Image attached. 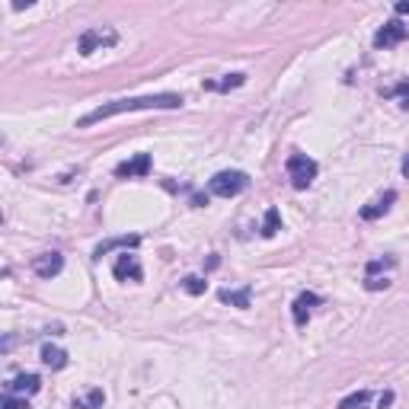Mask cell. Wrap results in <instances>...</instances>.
Here are the masks:
<instances>
[{"label": "cell", "mask_w": 409, "mask_h": 409, "mask_svg": "<svg viewBox=\"0 0 409 409\" xmlns=\"http://www.w3.org/2000/svg\"><path fill=\"white\" fill-rule=\"evenodd\" d=\"M182 96L179 93H154V96H131V100H112V102H102L96 106L93 112H87L77 125L81 128H90L96 121H106L112 115H121V112H150V109H179L182 106Z\"/></svg>", "instance_id": "6da1fadb"}, {"label": "cell", "mask_w": 409, "mask_h": 409, "mask_svg": "<svg viewBox=\"0 0 409 409\" xmlns=\"http://www.w3.org/2000/svg\"><path fill=\"white\" fill-rule=\"evenodd\" d=\"M249 186V176L240 173V170H224V173H215L208 182V192L218 195V198H234L243 189Z\"/></svg>", "instance_id": "7a4b0ae2"}, {"label": "cell", "mask_w": 409, "mask_h": 409, "mask_svg": "<svg viewBox=\"0 0 409 409\" xmlns=\"http://www.w3.org/2000/svg\"><path fill=\"white\" fill-rule=\"evenodd\" d=\"M288 179L295 189H307L316 179V163L304 154H291L288 157Z\"/></svg>", "instance_id": "3957f363"}, {"label": "cell", "mask_w": 409, "mask_h": 409, "mask_svg": "<svg viewBox=\"0 0 409 409\" xmlns=\"http://www.w3.org/2000/svg\"><path fill=\"white\" fill-rule=\"evenodd\" d=\"M406 35H409V29L403 26L400 20H390V23H384V26L377 29L374 45H377V48H393V45H400Z\"/></svg>", "instance_id": "277c9868"}, {"label": "cell", "mask_w": 409, "mask_h": 409, "mask_svg": "<svg viewBox=\"0 0 409 409\" xmlns=\"http://www.w3.org/2000/svg\"><path fill=\"white\" fill-rule=\"evenodd\" d=\"M150 154H138L134 160H125V163H119L115 167V176L119 179H134V176H148L150 173Z\"/></svg>", "instance_id": "5b68a950"}, {"label": "cell", "mask_w": 409, "mask_h": 409, "mask_svg": "<svg viewBox=\"0 0 409 409\" xmlns=\"http://www.w3.org/2000/svg\"><path fill=\"white\" fill-rule=\"evenodd\" d=\"M115 39H119V35L115 32H102V29H90V32H83L81 35V54H93L96 48L100 45H115Z\"/></svg>", "instance_id": "8992f818"}, {"label": "cell", "mask_w": 409, "mask_h": 409, "mask_svg": "<svg viewBox=\"0 0 409 409\" xmlns=\"http://www.w3.org/2000/svg\"><path fill=\"white\" fill-rule=\"evenodd\" d=\"M112 275L119 278V282H128V278H131V282H141L144 272H141V266H138V259L125 253V256H119V262L112 266Z\"/></svg>", "instance_id": "52a82bcc"}, {"label": "cell", "mask_w": 409, "mask_h": 409, "mask_svg": "<svg viewBox=\"0 0 409 409\" xmlns=\"http://www.w3.org/2000/svg\"><path fill=\"white\" fill-rule=\"evenodd\" d=\"M64 268V259H61V253H45V256H39V259L32 262V272L39 278H54Z\"/></svg>", "instance_id": "ba28073f"}, {"label": "cell", "mask_w": 409, "mask_h": 409, "mask_svg": "<svg viewBox=\"0 0 409 409\" xmlns=\"http://www.w3.org/2000/svg\"><path fill=\"white\" fill-rule=\"evenodd\" d=\"M39 387H42L39 374H20V377H13V381L7 384V393H13V396H32V393H39Z\"/></svg>", "instance_id": "9c48e42d"}, {"label": "cell", "mask_w": 409, "mask_h": 409, "mask_svg": "<svg viewBox=\"0 0 409 409\" xmlns=\"http://www.w3.org/2000/svg\"><path fill=\"white\" fill-rule=\"evenodd\" d=\"M393 201H396V192H393V189H390V192L384 195V198H377L374 205H368V208H362V218H364V221H374V218L387 215V208H390V205H393Z\"/></svg>", "instance_id": "30bf717a"}, {"label": "cell", "mask_w": 409, "mask_h": 409, "mask_svg": "<svg viewBox=\"0 0 409 409\" xmlns=\"http://www.w3.org/2000/svg\"><path fill=\"white\" fill-rule=\"evenodd\" d=\"M314 304H320V297H316V295H301L295 301V323H297V326H304V323H307L310 307H314Z\"/></svg>", "instance_id": "8fae6325"}, {"label": "cell", "mask_w": 409, "mask_h": 409, "mask_svg": "<svg viewBox=\"0 0 409 409\" xmlns=\"http://www.w3.org/2000/svg\"><path fill=\"white\" fill-rule=\"evenodd\" d=\"M42 364L52 371H61L67 364V355L58 349V345H45V349H42Z\"/></svg>", "instance_id": "7c38bea8"}, {"label": "cell", "mask_w": 409, "mask_h": 409, "mask_svg": "<svg viewBox=\"0 0 409 409\" xmlns=\"http://www.w3.org/2000/svg\"><path fill=\"white\" fill-rule=\"evenodd\" d=\"M368 406H371V390H355V393H349L339 403V409H368Z\"/></svg>", "instance_id": "4fadbf2b"}, {"label": "cell", "mask_w": 409, "mask_h": 409, "mask_svg": "<svg viewBox=\"0 0 409 409\" xmlns=\"http://www.w3.org/2000/svg\"><path fill=\"white\" fill-rule=\"evenodd\" d=\"M249 297H253V291L243 288V291H221V301L224 304H234V307H249Z\"/></svg>", "instance_id": "5bb4252c"}, {"label": "cell", "mask_w": 409, "mask_h": 409, "mask_svg": "<svg viewBox=\"0 0 409 409\" xmlns=\"http://www.w3.org/2000/svg\"><path fill=\"white\" fill-rule=\"evenodd\" d=\"M278 227H282V218H278L275 208H268L266 211V221H262V237H275Z\"/></svg>", "instance_id": "9a60e30c"}, {"label": "cell", "mask_w": 409, "mask_h": 409, "mask_svg": "<svg viewBox=\"0 0 409 409\" xmlns=\"http://www.w3.org/2000/svg\"><path fill=\"white\" fill-rule=\"evenodd\" d=\"M138 237H115V240H109V243H102L100 249H96V256H106L109 249H119V247H138Z\"/></svg>", "instance_id": "2e32d148"}, {"label": "cell", "mask_w": 409, "mask_h": 409, "mask_svg": "<svg viewBox=\"0 0 409 409\" xmlns=\"http://www.w3.org/2000/svg\"><path fill=\"white\" fill-rule=\"evenodd\" d=\"M102 400H106V396H102V390H90L87 396H77V400H74V409H96Z\"/></svg>", "instance_id": "e0dca14e"}, {"label": "cell", "mask_w": 409, "mask_h": 409, "mask_svg": "<svg viewBox=\"0 0 409 409\" xmlns=\"http://www.w3.org/2000/svg\"><path fill=\"white\" fill-rule=\"evenodd\" d=\"M182 288L189 291V295H205V278H198V275H189V278H182Z\"/></svg>", "instance_id": "ac0fdd59"}, {"label": "cell", "mask_w": 409, "mask_h": 409, "mask_svg": "<svg viewBox=\"0 0 409 409\" xmlns=\"http://www.w3.org/2000/svg\"><path fill=\"white\" fill-rule=\"evenodd\" d=\"M387 96H400V106L403 109H409V81H403V83H396L393 90H387Z\"/></svg>", "instance_id": "d6986e66"}, {"label": "cell", "mask_w": 409, "mask_h": 409, "mask_svg": "<svg viewBox=\"0 0 409 409\" xmlns=\"http://www.w3.org/2000/svg\"><path fill=\"white\" fill-rule=\"evenodd\" d=\"M390 266H396L393 256H390V259H374V262H368V278L374 275V272H381V268H390Z\"/></svg>", "instance_id": "ffe728a7"}, {"label": "cell", "mask_w": 409, "mask_h": 409, "mask_svg": "<svg viewBox=\"0 0 409 409\" xmlns=\"http://www.w3.org/2000/svg\"><path fill=\"white\" fill-rule=\"evenodd\" d=\"M243 81H247V77H243V74H230L224 83H211V87H215V90H230V87H240Z\"/></svg>", "instance_id": "44dd1931"}, {"label": "cell", "mask_w": 409, "mask_h": 409, "mask_svg": "<svg viewBox=\"0 0 409 409\" xmlns=\"http://www.w3.org/2000/svg\"><path fill=\"white\" fill-rule=\"evenodd\" d=\"M4 409H26V400H16L13 393H7V400H4Z\"/></svg>", "instance_id": "7402d4cb"}, {"label": "cell", "mask_w": 409, "mask_h": 409, "mask_svg": "<svg viewBox=\"0 0 409 409\" xmlns=\"http://www.w3.org/2000/svg\"><path fill=\"white\" fill-rule=\"evenodd\" d=\"M387 278H368V285H364V288H368V291H381V288H387Z\"/></svg>", "instance_id": "603a6c76"}, {"label": "cell", "mask_w": 409, "mask_h": 409, "mask_svg": "<svg viewBox=\"0 0 409 409\" xmlns=\"http://www.w3.org/2000/svg\"><path fill=\"white\" fill-rule=\"evenodd\" d=\"M390 403H393V393H390V390H387V393H381V400H377V406H381V409H387Z\"/></svg>", "instance_id": "cb8c5ba5"}, {"label": "cell", "mask_w": 409, "mask_h": 409, "mask_svg": "<svg viewBox=\"0 0 409 409\" xmlns=\"http://www.w3.org/2000/svg\"><path fill=\"white\" fill-rule=\"evenodd\" d=\"M396 13H409V4H396Z\"/></svg>", "instance_id": "d4e9b609"}, {"label": "cell", "mask_w": 409, "mask_h": 409, "mask_svg": "<svg viewBox=\"0 0 409 409\" xmlns=\"http://www.w3.org/2000/svg\"><path fill=\"white\" fill-rule=\"evenodd\" d=\"M403 173H406V176H409V157H406V163H403Z\"/></svg>", "instance_id": "484cf974"}]
</instances>
